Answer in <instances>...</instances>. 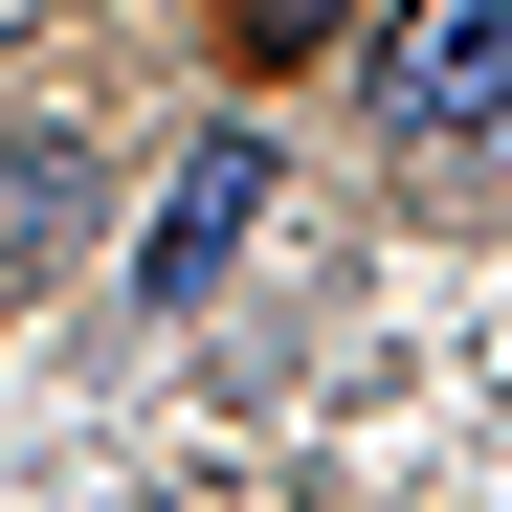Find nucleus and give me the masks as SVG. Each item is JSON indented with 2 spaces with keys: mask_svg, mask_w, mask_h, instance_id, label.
<instances>
[{
  "mask_svg": "<svg viewBox=\"0 0 512 512\" xmlns=\"http://www.w3.org/2000/svg\"><path fill=\"white\" fill-rule=\"evenodd\" d=\"M379 134L446 156V179H512V0H401L379 23Z\"/></svg>",
  "mask_w": 512,
  "mask_h": 512,
  "instance_id": "f257e3e1",
  "label": "nucleus"
},
{
  "mask_svg": "<svg viewBox=\"0 0 512 512\" xmlns=\"http://www.w3.org/2000/svg\"><path fill=\"white\" fill-rule=\"evenodd\" d=\"M268 201H290V156L223 112V134L179 156V179H156V223H134V290H156V312H201V290L245 268V245H268Z\"/></svg>",
  "mask_w": 512,
  "mask_h": 512,
  "instance_id": "f03ea898",
  "label": "nucleus"
},
{
  "mask_svg": "<svg viewBox=\"0 0 512 512\" xmlns=\"http://www.w3.org/2000/svg\"><path fill=\"white\" fill-rule=\"evenodd\" d=\"M334 23H357V0H223V45H245V67H312Z\"/></svg>",
  "mask_w": 512,
  "mask_h": 512,
  "instance_id": "7ed1b4c3",
  "label": "nucleus"
}]
</instances>
